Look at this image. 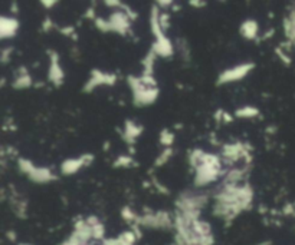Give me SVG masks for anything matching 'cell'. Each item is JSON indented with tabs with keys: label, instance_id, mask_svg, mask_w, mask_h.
I'll list each match as a JSON object with an SVG mask.
<instances>
[]
</instances>
